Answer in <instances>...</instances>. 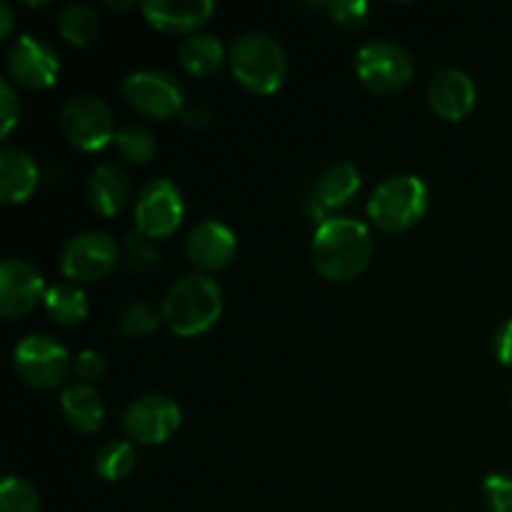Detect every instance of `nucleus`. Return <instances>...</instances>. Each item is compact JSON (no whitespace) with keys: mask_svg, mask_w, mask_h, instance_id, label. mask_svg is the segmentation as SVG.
Wrapping results in <instances>:
<instances>
[{"mask_svg":"<svg viewBox=\"0 0 512 512\" xmlns=\"http://www.w3.org/2000/svg\"><path fill=\"white\" fill-rule=\"evenodd\" d=\"M160 323H163V313L148 300H133L130 305H125L118 320L120 330L130 338H145V335L155 333Z\"/></svg>","mask_w":512,"mask_h":512,"instance_id":"a878e982","label":"nucleus"},{"mask_svg":"<svg viewBox=\"0 0 512 512\" xmlns=\"http://www.w3.org/2000/svg\"><path fill=\"white\" fill-rule=\"evenodd\" d=\"M178 58L190 75L208 78V75L218 73L220 65H223L225 48L213 33H193L183 40Z\"/></svg>","mask_w":512,"mask_h":512,"instance_id":"412c9836","label":"nucleus"},{"mask_svg":"<svg viewBox=\"0 0 512 512\" xmlns=\"http://www.w3.org/2000/svg\"><path fill=\"white\" fill-rule=\"evenodd\" d=\"M10 30H13V10H10V5L3 0V3H0V35L8 38Z\"/></svg>","mask_w":512,"mask_h":512,"instance_id":"72a5a7b5","label":"nucleus"},{"mask_svg":"<svg viewBox=\"0 0 512 512\" xmlns=\"http://www.w3.org/2000/svg\"><path fill=\"white\" fill-rule=\"evenodd\" d=\"M228 63L235 80L250 93L270 95L283 88L288 78V55L278 40L260 30L238 35L230 43Z\"/></svg>","mask_w":512,"mask_h":512,"instance_id":"7ed1b4c3","label":"nucleus"},{"mask_svg":"<svg viewBox=\"0 0 512 512\" xmlns=\"http://www.w3.org/2000/svg\"><path fill=\"white\" fill-rule=\"evenodd\" d=\"M355 73L368 90L390 95L408 88L415 75V63L403 45L393 40H370L355 55Z\"/></svg>","mask_w":512,"mask_h":512,"instance_id":"39448f33","label":"nucleus"},{"mask_svg":"<svg viewBox=\"0 0 512 512\" xmlns=\"http://www.w3.org/2000/svg\"><path fill=\"white\" fill-rule=\"evenodd\" d=\"M85 198L95 213L115 218L130 200V178L118 163L95 165L85 183Z\"/></svg>","mask_w":512,"mask_h":512,"instance_id":"f3484780","label":"nucleus"},{"mask_svg":"<svg viewBox=\"0 0 512 512\" xmlns=\"http://www.w3.org/2000/svg\"><path fill=\"white\" fill-rule=\"evenodd\" d=\"M160 313L175 335L195 338L208 333L223 315V290L205 273L183 275L168 288Z\"/></svg>","mask_w":512,"mask_h":512,"instance_id":"f03ea898","label":"nucleus"},{"mask_svg":"<svg viewBox=\"0 0 512 512\" xmlns=\"http://www.w3.org/2000/svg\"><path fill=\"white\" fill-rule=\"evenodd\" d=\"M115 150L120 153V158H125L128 163L135 165H143L150 163L158 153V138H155L153 130L148 125H140V123H130L125 128L118 130L115 135Z\"/></svg>","mask_w":512,"mask_h":512,"instance_id":"393cba45","label":"nucleus"},{"mask_svg":"<svg viewBox=\"0 0 512 512\" xmlns=\"http://www.w3.org/2000/svg\"><path fill=\"white\" fill-rule=\"evenodd\" d=\"M60 130L65 140L85 153L105 148L115 140V118L110 105L98 95H75L60 110Z\"/></svg>","mask_w":512,"mask_h":512,"instance_id":"1a4fd4ad","label":"nucleus"},{"mask_svg":"<svg viewBox=\"0 0 512 512\" xmlns=\"http://www.w3.org/2000/svg\"><path fill=\"white\" fill-rule=\"evenodd\" d=\"M313 265L330 283H348L368 268L373 235L355 218H325L313 233Z\"/></svg>","mask_w":512,"mask_h":512,"instance_id":"f257e3e1","label":"nucleus"},{"mask_svg":"<svg viewBox=\"0 0 512 512\" xmlns=\"http://www.w3.org/2000/svg\"><path fill=\"white\" fill-rule=\"evenodd\" d=\"M60 410L73 430L93 435L103 428L105 405L98 390L90 383H73L60 395Z\"/></svg>","mask_w":512,"mask_h":512,"instance_id":"6ab92c4d","label":"nucleus"},{"mask_svg":"<svg viewBox=\"0 0 512 512\" xmlns=\"http://www.w3.org/2000/svg\"><path fill=\"white\" fill-rule=\"evenodd\" d=\"M123 95L135 113L153 120L175 118L185 105L183 85L160 68H140L125 75Z\"/></svg>","mask_w":512,"mask_h":512,"instance_id":"6e6552de","label":"nucleus"},{"mask_svg":"<svg viewBox=\"0 0 512 512\" xmlns=\"http://www.w3.org/2000/svg\"><path fill=\"white\" fill-rule=\"evenodd\" d=\"M145 20L163 33H190L203 28L215 13L213 0H148L140 5Z\"/></svg>","mask_w":512,"mask_h":512,"instance_id":"dca6fc26","label":"nucleus"},{"mask_svg":"<svg viewBox=\"0 0 512 512\" xmlns=\"http://www.w3.org/2000/svg\"><path fill=\"white\" fill-rule=\"evenodd\" d=\"M430 205V190L423 178L410 173L390 175L368 200V218L385 233H403L423 220Z\"/></svg>","mask_w":512,"mask_h":512,"instance_id":"20e7f679","label":"nucleus"},{"mask_svg":"<svg viewBox=\"0 0 512 512\" xmlns=\"http://www.w3.org/2000/svg\"><path fill=\"white\" fill-rule=\"evenodd\" d=\"M123 263L133 273H150L158 265V253L153 248V240L145 238L140 230H130L123 240Z\"/></svg>","mask_w":512,"mask_h":512,"instance_id":"cd10ccee","label":"nucleus"},{"mask_svg":"<svg viewBox=\"0 0 512 512\" xmlns=\"http://www.w3.org/2000/svg\"><path fill=\"white\" fill-rule=\"evenodd\" d=\"M475 98H478V90H475L473 78H470L465 70L440 68L438 73L430 78V108H433L435 115H440L443 120L458 123V120L468 118L470 110L475 108Z\"/></svg>","mask_w":512,"mask_h":512,"instance_id":"2eb2a0df","label":"nucleus"},{"mask_svg":"<svg viewBox=\"0 0 512 512\" xmlns=\"http://www.w3.org/2000/svg\"><path fill=\"white\" fill-rule=\"evenodd\" d=\"M185 253L198 270L218 273L235 260L238 253V235L230 225L220 220H200L185 238Z\"/></svg>","mask_w":512,"mask_h":512,"instance_id":"4468645a","label":"nucleus"},{"mask_svg":"<svg viewBox=\"0 0 512 512\" xmlns=\"http://www.w3.org/2000/svg\"><path fill=\"white\" fill-rule=\"evenodd\" d=\"M38 180V165L23 148H0V200L5 205L25 203L38 188Z\"/></svg>","mask_w":512,"mask_h":512,"instance_id":"a211bd4d","label":"nucleus"},{"mask_svg":"<svg viewBox=\"0 0 512 512\" xmlns=\"http://www.w3.org/2000/svg\"><path fill=\"white\" fill-rule=\"evenodd\" d=\"M8 70L15 83L28 90H45L60 73V58L53 45L43 38L23 33L8 50Z\"/></svg>","mask_w":512,"mask_h":512,"instance_id":"f8f14e48","label":"nucleus"},{"mask_svg":"<svg viewBox=\"0 0 512 512\" xmlns=\"http://www.w3.org/2000/svg\"><path fill=\"white\" fill-rule=\"evenodd\" d=\"M185 215L183 193L168 178H153L135 200V230L150 240H163L180 228Z\"/></svg>","mask_w":512,"mask_h":512,"instance_id":"9d476101","label":"nucleus"},{"mask_svg":"<svg viewBox=\"0 0 512 512\" xmlns=\"http://www.w3.org/2000/svg\"><path fill=\"white\" fill-rule=\"evenodd\" d=\"M108 370V363H105L103 355L98 350H80L73 358V373L78 375L80 383H93V380H100Z\"/></svg>","mask_w":512,"mask_h":512,"instance_id":"2f4dec72","label":"nucleus"},{"mask_svg":"<svg viewBox=\"0 0 512 512\" xmlns=\"http://www.w3.org/2000/svg\"><path fill=\"white\" fill-rule=\"evenodd\" d=\"M120 263V245L103 230H83L60 250V270L75 283H98Z\"/></svg>","mask_w":512,"mask_h":512,"instance_id":"0eeeda50","label":"nucleus"},{"mask_svg":"<svg viewBox=\"0 0 512 512\" xmlns=\"http://www.w3.org/2000/svg\"><path fill=\"white\" fill-rule=\"evenodd\" d=\"M323 8L328 10L330 20L348 30L363 28L370 13L368 3H363V0H333V3H325Z\"/></svg>","mask_w":512,"mask_h":512,"instance_id":"c85d7f7f","label":"nucleus"},{"mask_svg":"<svg viewBox=\"0 0 512 512\" xmlns=\"http://www.w3.org/2000/svg\"><path fill=\"white\" fill-rule=\"evenodd\" d=\"M58 30L70 45H90L100 33V18L88 3H65L58 13Z\"/></svg>","mask_w":512,"mask_h":512,"instance_id":"5701e85b","label":"nucleus"},{"mask_svg":"<svg viewBox=\"0 0 512 512\" xmlns=\"http://www.w3.org/2000/svg\"><path fill=\"white\" fill-rule=\"evenodd\" d=\"M493 353L500 363L512 368V318L505 320V323L495 330Z\"/></svg>","mask_w":512,"mask_h":512,"instance_id":"473e14b6","label":"nucleus"},{"mask_svg":"<svg viewBox=\"0 0 512 512\" xmlns=\"http://www.w3.org/2000/svg\"><path fill=\"white\" fill-rule=\"evenodd\" d=\"M483 498L490 512H512V475H488L483 483Z\"/></svg>","mask_w":512,"mask_h":512,"instance_id":"c756f323","label":"nucleus"},{"mask_svg":"<svg viewBox=\"0 0 512 512\" xmlns=\"http://www.w3.org/2000/svg\"><path fill=\"white\" fill-rule=\"evenodd\" d=\"M183 423V410L170 395L148 393L125 408L123 430L138 445H163Z\"/></svg>","mask_w":512,"mask_h":512,"instance_id":"9b49d317","label":"nucleus"},{"mask_svg":"<svg viewBox=\"0 0 512 512\" xmlns=\"http://www.w3.org/2000/svg\"><path fill=\"white\" fill-rule=\"evenodd\" d=\"M45 313L53 323L65 325V328H73L80 325L90 313L88 295L80 285L75 283H55L53 288H48L45 293Z\"/></svg>","mask_w":512,"mask_h":512,"instance_id":"4be33fe9","label":"nucleus"},{"mask_svg":"<svg viewBox=\"0 0 512 512\" xmlns=\"http://www.w3.org/2000/svg\"><path fill=\"white\" fill-rule=\"evenodd\" d=\"M13 368L30 388L53 390L73 370V358L55 338L33 333L25 335L13 348Z\"/></svg>","mask_w":512,"mask_h":512,"instance_id":"423d86ee","label":"nucleus"},{"mask_svg":"<svg viewBox=\"0 0 512 512\" xmlns=\"http://www.w3.org/2000/svg\"><path fill=\"white\" fill-rule=\"evenodd\" d=\"M360 185H363L360 170L350 160H335L318 175L313 195L325 210H338L358 195Z\"/></svg>","mask_w":512,"mask_h":512,"instance_id":"aec40b11","label":"nucleus"},{"mask_svg":"<svg viewBox=\"0 0 512 512\" xmlns=\"http://www.w3.org/2000/svg\"><path fill=\"white\" fill-rule=\"evenodd\" d=\"M0 512H40V495L33 483L8 475L0 485Z\"/></svg>","mask_w":512,"mask_h":512,"instance_id":"bb28decb","label":"nucleus"},{"mask_svg":"<svg viewBox=\"0 0 512 512\" xmlns=\"http://www.w3.org/2000/svg\"><path fill=\"white\" fill-rule=\"evenodd\" d=\"M45 278L33 263L23 258H5L0 265V315L15 320L28 315L45 300Z\"/></svg>","mask_w":512,"mask_h":512,"instance_id":"ddd939ff","label":"nucleus"},{"mask_svg":"<svg viewBox=\"0 0 512 512\" xmlns=\"http://www.w3.org/2000/svg\"><path fill=\"white\" fill-rule=\"evenodd\" d=\"M0 115H3V120H0V138L8 140L10 133L20 123V100L15 95V90L10 88L8 80L0 83Z\"/></svg>","mask_w":512,"mask_h":512,"instance_id":"7c9ffc66","label":"nucleus"},{"mask_svg":"<svg viewBox=\"0 0 512 512\" xmlns=\"http://www.w3.org/2000/svg\"><path fill=\"white\" fill-rule=\"evenodd\" d=\"M138 465V455H135L133 443L128 440H110L95 455V473L108 483H118L125 480Z\"/></svg>","mask_w":512,"mask_h":512,"instance_id":"b1692460","label":"nucleus"}]
</instances>
